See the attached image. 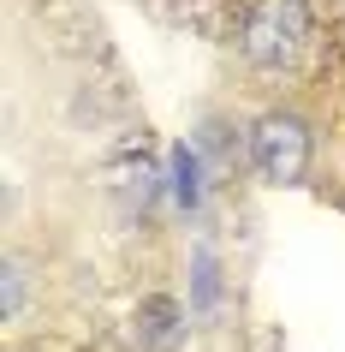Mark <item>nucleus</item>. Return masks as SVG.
<instances>
[{"mask_svg":"<svg viewBox=\"0 0 345 352\" xmlns=\"http://www.w3.org/2000/svg\"><path fill=\"white\" fill-rule=\"evenodd\" d=\"M309 155H316V138H309V120L292 108H268L250 126V162L268 186H304Z\"/></svg>","mask_w":345,"mask_h":352,"instance_id":"f257e3e1","label":"nucleus"},{"mask_svg":"<svg viewBox=\"0 0 345 352\" xmlns=\"http://www.w3.org/2000/svg\"><path fill=\"white\" fill-rule=\"evenodd\" d=\"M309 42V6L304 0H256V12L244 19V60L262 72H280L304 54Z\"/></svg>","mask_w":345,"mask_h":352,"instance_id":"f03ea898","label":"nucleus"},{"mask_svg":"<svg viewBox=\"0 0 345 352\" xmlns=\"http://www.w3.org/2000/svg\"><path fill=\"white\" fill-rule=\"evenodd\" d=\"M173 173H179V186H173V191H179V204L191 209V204H197V155L179 149V155H173Z\"/></svg>","mask_w":345,"mask_h":352,"instance_id":"7ed1b4c3","label":"nucleus"},{"mask_svg":"<svg viewBox=\"0 0 345 352\" xmlns=\"http://www.w3.org/2000/svg\"><path fill=\"white\" fill-rule=\"evenodd\" d=\"M197 305H215V257H197Z\"/></svg>","mask_w":345,"mask_h":352,"instance_id":"20e7f679","label":"nucleus"},{"mask_svg":"<svg viewBox=\"0 0 345 352\" xmlns=\"http://www.w3.org/2000/svg\"><path fill=\"white\" fill-rule=\"evenodd\" d=\"M19 298H24V287H19V269H6V316H19Z\"/></svg>","mask_w":345,"mask_h":352,"instance_id":"39448f33","label":"nucleus"}]
</instances>
